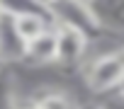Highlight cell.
Listing matches in <instances>:
<instances>
[{
	"instance_id": "cell-1",
	"label": "cell",
	"mask_w": 124,
	"mask_h": 109,
	"mask_svg": "<svg viewBox=\"0 0 124 109\" xmlns=\"http://www.w3.org/2000/svg\"><path fill=\"white\" fill-rule=\"evenodd\" d=\"M124 82V46L107 48L85 68V85L95 95L117 92Z\"/></svg>"
},
{
	"instance_id": "cell-2",
	"label": "cell",
	"mask_w": 124,
	"mask_h": 109,
	"mask_svg": "<svg viewBox=\"0 0 124 109\" xmlns=\"http://www.w3.org/2000/svg\"><path fill=\"white\" fill-rule=\"evenodd\" d=\"M49 17H51V24H63L80 32L83 36H88L90 44L105 34L93 7L80 0H56L54 5H49Z\"/></svg>"
},
{
	"instance_id": "cell-3",
	"label": "cell",
	"mask_w": 124,
	"mask_h": 109,
	"mask_svg": "<svg viewBox=\"0 0 124 109\" xmlns=\"http://www.w3.org/2000/svg\"><path fill=\"white\" fill-rule=\"evenodd\" d=\"M54 34H56V63L58 66L80 63L90 46L88 36H83L80 32L63 27V24H54Z\"/></svg>"
},
{
	"instance_id": "cell-4",
	"label": "cell",
	"mask_w": 124,
	"mask_h": 109,
	"mask_svg": "<svg viewBox=\"0 0 124 109\" xmlns=\"http://www.w3.org/2000/svg\"><path fill=\"white\" fill-rule=\"evenodd\" d=\"M32 66H49L56 63V34H54V24L49 29H44L37 39H32L29 44H24V58Z\"/></svg>"
},
{
	"instance_id": "cell-5",
	"label": "cell",
	"mask_w": 124,
	"mask_h": 109,
	"mask_svg": "<svg viewBox=\"0 0 124 109\" xmlns=\"http://www.w3.org/2000/svg\"><path fill=\"white\" fill-rule=\"evenodd\" d=\"M24 58V41L15 32L10 15L0 17V63H20Z\"/></svg>"
},
{
	"instance_id": "cell-6",
	"label": "cell",
	"mask_w": 124,
	"mask_h": 109,
	"mask_svg": "<svg viewBox=\"0 0 124 109\" xmlns=\"http://www.w3.org/2000/svg\"><path fill=\"white\" fill-rule=\"evenodd\" d=\"M102 29H122L124 32V0H90L88 3Z\"/></svg>"
},
{
	"instance_id": "cell-7",
	"label": "cell",
	"mask_w": 124,
	"mask_h": 109,
	"mask_svg": "<svg viewBox=\"0 0 124 109\" xmlns=\"http://www.w3.org/2000/svg\"><path fill=\"white\" fill-rule=\"evenodd\" d=\"M12 22H15V32H17V36L24 41V44H29L32 39H37L44 29H49L51 27V22L46 20V17H39V15H22V17H12Z\"/></svg>"
},
{
	"instance_id": "cell-8",
	"label": "cell",
	"mask_w": 124,
	"mask_h": 109,
	"mask_svg": "<svg viewBox=\"0 0 124 109\" xmlns=\"http://www.w3.org/2000/svg\"><path fill=\"white\" fill-rule=\"evenodd\" d=\"M0 10L3 15H10V17H22V15H39V17H49V10L41 7L37 0H0Z\"/></svg>"
},
{
	"instance_id": "cell-9",
	"label": "cell",
	"mask_w": 124,
	"mask_h": 109,
	"mask_svg": "<svg viewBox=\"0 0 124 109\" xmlns=\"http://www.w3.org/2000/svg\"><path fill=\"white\" fill-rule=\"evenodd\" d=\"M34 107L37 109H80V104L73 97H68L66 92H56V90L41 92L34 99Z\"/></svg>"
},
{
	"instance_id": "cell-10",
	"label": "cell",
	"mask_w": 124,
	"mask_h": 109,
	"mask_svg": "<svg viewBox=\"0 0 124 109\" xmlns=\"http://www.w3.org/2000/svg\"><path fill=\"white\" fill-rule=\"evenodd\" d=\"M100 109H124V95L117 90V92H109L102 102H97Z\"/></svg>"
},
{
	"instance_id": "cell-11",
	"label": "cell",
	"mask_w": 124,
	"mask_h": 109,
	"mask_svg": "<svg viewBox=\"0 0 124 109\" xmlns=\"http://www.w3.org/2000/svg\"><path fill=\"white\" fill-rule=\"evenodd\" d=\"M37 3H39L41 7H46V10H49V5H54V3H56V0H37Z\"/></svg>"
},
{
	"instance_id": "cell-12",
	"label": "cell",
	"mask_w": 124,
	"mask_h": 109,
	"mask_svg": "<svg viewBox=\"0 0 124 109\" xmlns=\"http://www.w3.org/2000/svg\"><path fill=\"white\" fill-rule=\"evenodd\" d=\"M15 109H37V107H34V102H32V104H22V107H15Z\"/></svg>"
},
{
	"instance_id": "cell-13",
	"label": "cell",
	"mask_w": 124,
	"mask_h": 109,
	"mask_svg": "<svg viewBox=\"0 0 124 109\" xmlns=\"http://www.w3.org/2000/svg\"><path fill=\"white\" fill-rule=\"evenodd\" d=\"M119 92H122V95H124V82H122V87H119Z\"/></svg>"
},
{
	"instance_id": "cell-14",
	"label": "cell",
	"mask_w": 124,
	"mask_h": 109,
	"mask_svg": "<svg viewBox=\"0 0 124 109\" xmlns=\"http://www.w3.org/2000/svg\"><path fill=\"white\" fill-rule=\"evenodd\" d=\"M80 109H83V107H80ZM90 109H100V107H97V104H95V107H90Z\"/></svg>"
},
{
	"instance_id": "cell-15",
	"label": "cell",
	"mask_w": 124,
	"mask_h": 109,
	"mask_svg": "<svg viewBox=\"0 0 124 109\" xmlns=\"http://www.w3.org/2000/svg\"><path fill=\"white\" fill-rule=\"evenodd\" d=\"M80 3H90V0H80Z\"/></svg>"
},
{
	"instance_id": "cell-16",
	"label": "cell",
	"mask_w": 124,
	"mask_h": 109,
	"mask_svg": "<svg viewBox=\"0 0 124 109\" xmlns=\"http://www.w3.org/2000/svg\"><path fill=\"white\" fill-rule=\"evenodd\" d=\"M0 17H3V10H0Z\"/></svg>"
}]
</instances>
